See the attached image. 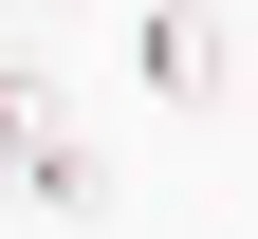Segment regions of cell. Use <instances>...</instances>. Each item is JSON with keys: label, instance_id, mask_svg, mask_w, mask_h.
Here are the masks:
<instances>
[{"label": "cell", "instance_id": "obj_3", "mask_svg": "<svg viewBox=\"0 0 258 239\" xmlns=\"http://www.w3.org/2000/svg\"><path fill=\"white\" fill-rule=\"evenodd\" d=\"M37 19H55V0H37Z\"/></svg>", "mask_w": 258, "mask_h": 239}, {"label": "cell", "instance_id": "obj_1", "mask_svg": "<svg viewBox=\"0 0 258 239\" xmlns=\"http://www.w3.org/2000/svg\"><path fill=\"white\" fill-rule=\"evenodd\" d=\"M0 202H37V221H111V166L74 147L55 74H0Z\"/></svg>", "mask_w": 258, "mask_h": 239}, {"label": "cell", "instance_id": "obj_2", "mask_svg": "<svg viewBox=\"0 0 258 239\" xmlns=\"http://www.w3.org/2000/svg\"><path fill=\"white\" fill-rule=\"evenodd\" d=\"M129 74L166 92V111H221V74H240V19H221V0H148V19H129Z\"/></svg>", "mask_w": 258, "mask_h": 239}]
</instances>
